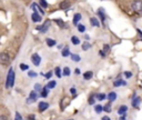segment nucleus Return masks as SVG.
Here are the masks:
<instances>
[{
  "label": "nucleus",
  "mask_w": 142,
  "mask_h": 120,
  "mask_svg": "<svg viewBox=\"0 0 142 120\" xmlns=\"http://www.w3.org/2000/svg\"><path fill=\"white\" fill-rule=\"evenodd\" d=\"M35 89H36V91H39V90H41V86H40L39 84H37V85L35 86Z\"/></svg>",
  "instance_id": "e433bc0d"
},
{
  "label": "nucleus",
  "mask_w": 142,
  "mask_h": 120,
  "mask_svg": "<svg viewBox=\"0 0 142 120\" xmlns=\"http://www.w3.org/2000/svg\"><path fill=\"white\" fill-rule=\"evenodd\" d=\"M127 110H128V108L125 107V106H121V107L119 108V111H118V113H119L120 116H123L124 112L127 111Z\"/></svg>",
  "instance_id": "f8f14e48"
},
{
  "label": "nucleus",
  "mask_w": 142,
  "mask_h": 120,
  "mask_svg": "<svg viewBox=\"0 0 142 120\" xmlns=\"http://www.w3.org/2000/svg\"><path fill=\"white\" fill-rule=\"evenodd\" d=\"M56 85H57V84H56V81L52 80V81H49V82H48V85H47L46 87H47L48 89H52V88H54V87H56Z\"/></svg>",
  "instance_id": "dca6fc26"
},
{
  "label": "nucleus",
  "mask_w": 142,
  "mask_h": 120,
  "mask_svg": "<svg viewBox=\"0 0 142 120\" xmlns=\"http://www.w3.org/2000/svg\"><path fill=\"white\" fill-rule=\"evenodd\" d=\"M75 73H77V75H79V73H80V70H79V69H75Z\"/></svg>",
  "instance_id": "c03bdc74"
},
{
  "label": "nucleus",
  "mask_w": 142,
  "mask_h": 120,
  "mask_svg": "<svg viewBox=\"0 0 142 120\" xmlns=\"http://www.w3.org/2000/svg\"><path fill=\"white\" fill-rule=\"evenodd\" d=\"M90 21H91V24H92V26H96V27H99L100 26V22H99V20L97 19V18H91L90 19Z\"/></svg>",
  "instance_id": "ddd939ff"
},
{
  "label": "nucleus",
  "mask_w": 142,
  "mask_h": 120,
  "mask_svg": "<svg viewBox=\"0 0 142 120\" xmlns=\"http://www.w3.org/2000/svg\"><path fill=\"white\" fill-rule=\"evenodd\" d=\"M46 42H47V45H48L49 47H53V46L56 45V41H54V40H52V39H49V38L46 40Z\"/></svg>",
  "instance_id": "f3484780"
},
{
  "label": "nucleus",
  "mask_w": 142,
  "mask_h": 120,
  "mask_svg": "<svg viewBox=\"0 0 142 120\" xmlns=\"http://www.w3.org/2000/svg\"><path fill=\"white\" fill-rule=\"evenodd\" d=\"M41 97H43V98L48 97V88H45L41 90Z\"/></svg>",
  "instance_id": "aec40b11"
},
{
  "label": "nucleus",
  "mask_w": 142,
  "mask_h": 120,
  "mask_svg": "<svg viewBox=\"0 0 142 120\" xmlns=\"http://www.w3.org/2000/svg\"><path fill=\"white\" fill-rule=\"evenodd\" d=\"M121 85H127V82L123 81V80H118V81H114V87H118V86H121Z\"/></svg>",
  "instance_id": "6ab92c4d"
},
{
  "label": "nucleus",
  "mask_w": 142,
  "mask_h": 120,
  "mask_svg": "<svg viewBox=\"0 0 142 120\" xmlns=\"http://www.w3.org/2000/svg\"><path fill=\"white\" fill-rule=\"evenodd\" d=\"M71 59H72L73 61H75V62H78V61L81 60V58H80V56H78V54H71Z\"/></svg>",
  "instance_id": "a211bd4d"
},
{
  "label": "nucleus",
  "mask_w": 142,
  "mask_h": 120,
  "mask_svg": "<svg viewBox=\"0 0 142 120\" xmlns=\"http://www.w3.org/2000/svg\"><path fill=\"white\" fill-rule=\"evenodd\" d=\"M90 48V43L89 42H84L83 45H82V49L83 50H87V49H89Z\"/></svg>",
  "instance_id": "7c9ffc66"
},
{
  "label": "nucleus",
  "mask_w": 142,
  "mask_h": 120,
  "mask_svg": "<svg viewBox=\"0 0 142 120\" xmlns=\"http://www.w3.org/2000/svg\"><path fill=\"white\" fill-rule=\"evenodd\" d=\"M69 7H70V1H68V0H64V1H62L60 3L61 9H68Z\"/></svg>",
  "instance_id": "423d86ee"
},
{
  "label": "nucleus",
  "mask_w": 142,
  "mask_h": 120,
  "mask_svg": "<svg viewBox=\"0 0 142 120\" xmlns=\"http://www.w3.org/2000/svg\"><path fill=\"white\" fill-rule=\"evenodd\" d=\"M0 120H8V117L2 114V116H0Z\"/></svg>",
  "instance_id": "ea45409f"
},
{
  "label": "nucleus",
  "mask_w": 142,
  "mask_h": 120,
  "mask_svg": "<svg viewBox=\"0 0 142 120\" xmlns=\"http://www.w3.org/2000/svg\"><path fill=\"white\" fill-rule=\"evenodd\" d=\"M54 21L57 22V24H59V26H60V27H62V26H63V21H61V20H58V19H56Z\"/></svg>",
  "instance_id": "4c0bfd02"
},
{
  "label": "nucleus",
  "mask_w": 142,
  "mask_h": 120,
  "mask_svg": "<svg viewBox=\"0 0 142 120\" xmlns=\"http://www.w3.org/2000/svg\"><path fill=\"white\" fill-rule=\"evenodd\" d=\"M40 6L42 7V8H47V7H48V3H47V1H46V0H40Z\"/></svg>",
  "instance_id": "b1692460"
},
{
  "label": "nucleus",
  "mask_w": 142,
  "mask_h": 120,
  "mask_svg": "<svg viewBox=\"0 0 142 120\" xmlns=\"http://www.w3.org/2000/svg\"><path fill=\"white\" fill-rule=\"evenodd\" d=\"M70 120H72V119H70Z\"/></svg>",
  "instance_id": "09e8293b"
},
{
  "label": "nucleus",
  "mask_w": 142,
  "mask_h": 120,
  "mask_svg": "<svg viewBox=\"0 0 142 120\" xmlns=\"http://www.w3.org/2000/svg\"><path fill=\"white\" fill-rule=\"evenodd\" d=\"M102 120H110V119H109V117H103Z\"/></svg>",
  "instance_id": "a18cd8bd"
},
{
  "label": "nucleus",
  "mask_w": 142,
  "mask_h": 120,
  "mask_svg": "<svg viewBox=\"0 0 142 120\" xmlns=\"http://www.w3.org/2000/svg\"><path fill=\"white\" fill-rule=\"evenodd\" d=\"M31 18H32V20H34L35 22H39V21H41V16L40 15H38L37 12H35V13H32V16H31Z\"/></svg>",
  "instance_id": "0eeeda50"
},
{
  "label": "nucleus",
  "mask_w": 142,
  "mask_h": 120,
  "mask_svg": "<svg viewBox=\"0 0 142 120\" xmlns=\"http://www.w3.org/2000/svg\"><path fill=\"white\" fill-rule=\"evenodd\" d=\"M28 120H35V116L32 114V116H29L28 117Z\"/></svg>",
  "instance_id": "79ce46f5"
},
{
  "label": "nucleus",
  "mask_w": 142,
  "mask_h": 120,
  "mask_svg": "<svg viewBox=\"0 0 142 120\" xmlns=\"http://www.w3.org/2000/svg\"><path fill=\"white\" fill-rule=\"evenodd\" d=\"M49 25H50V21H47V22H46V24H45L43 26H42V27H38V29H39V30H41L42 32H46V30H47V29H48V27H49Z\"/></svg>",
  "instance_id": "1a4fd4ad"
},
{
  "label": "nucleus",
  "mask_w": 142,
  "mask_h": 120,
  "mask_svg": "<svg viewBox=\"0 0 142 120\" xmlns=\"http://www.w3.org/2000/svg\"><path fill=\"white\" fill-rule=\"evenodd\" d=\"M80 19H81V15H80V13H77V15H74V18H73V25H77Z\"/></svg>",
  "instance_id": "4468645a"
},
{
  "label": "nucleus",
  "mask_w": 142,
  "mask_h": 120,
  "mask_svg": "<svg viewBox=\"0 0 142 120\" xmlns=\"http://www.w3.org/2000/svg\"><path fill=\"white\" fill-rule=\"evenodd\" d=\"M120 120H125V118H124V117H121V118H120Z\"/></svg>",
  "instance_id": "de8ad7c7"
},
{
  "label": "nucleus",
  "mask_w": 142,
  "mask_h": 120,
  "mask_svg": "<svg viewBox=\"0 0 142 120\" xmlns=\"http://www.w3.org/2000/svg\"><path fill=\"white\" fill-rule=\"evenodd\" d=\"M51 76H52V72L50 71V72H48V73H46V76H45V77L47 78V79H49V78H50Z\"/></svg>",
  "instance_id": "58836bf2"
},
{
  "label": "nucleus",
  "mask_w": 142,
  "mask_h": 120,
  "mask_svg": "<svg viewBox=\"0 0 142 120\" xmlns=\"http://www.w3.org/2000/svg\"><path fill=\"white\" fill-rule=\"evenodd\" d=\"M131 8L133 9L135 12L141 13L142 12V1L141 0H135V1L131 3Z\"/></svg>",
  "instance_id": "7ed1b4c3"
},
{
  "label": "nucleus",
  "mask_w": 142,
  "mask_h": 120,
  "mask_svg": "<svg viewBox=\"0 0 142 120\" xmlns=\"http://www.w3.org/2000/svg\"><path fill=\"white\" fill-rule=\"evenodd\" d=\"M15 120H22V118H21V116H20V113H19V112L16 113V119Z\"/></svg>",
  "instance_id": "c9c22d12"
},
{
  "label": "nucleus",
  "mask_w": 142,
  "mask_h": 120,
  "mask_svg": "<svg viewBox=\"0 0 142 120\" xmlns=\"http://www.w3.org/2000/svg\"><path fill=\"white\" fill-rule=\"evenodd\" d=\"M13 85H15V70H13V68H10L6 80V88H11V87H13Z\"/></svg>",
  "instance_id": "f257e3e1"
},
{
  "label": "nucleus",
  "mask_w": 142,
  "mask_h": 120,
  "mask_svg": "<svg viewBox=\"0 0 142 120\" xmlns=\"http://www.w3.org/2000/svg\"><path fill=\"white\" fill-rule=\"evenodd\" d=\"M20 69H21V70H28V69H29V67H28L27 64H25V63H21V64H20Z\"/></svg>",
  "instance_id": "2f4dec72"
},
{
  "label": "nucleus",
  "mask_w": 142,
  "mask_h": 120,
  "mask_svg": "<svg viewBox=\"0 0 142 120\" xmlns=\"http://www.w3.org/2000/svg\"><path fill=\"white\" fill-rule=\"evenodd\" d=\"M31 61H32V63H34L35 66H39L40 62H41V58H40V56L38 53H34L32 54V57H31Z\"/></svg>",
  "instance_id": "20e7f679"
},
{
  "label": "nucleus",
  "mask_w": 142,
  "mask_h": 120,
  "mask_svg": "<svg viewBox=\"0 0 142 120\" xmlns=\"http://www.w3.org/2000/svg\"><path fill=\"white\" fill-rule=\"evenodd\" d=\"M139 103H140V98H139V97H135V98L132 100V106H134V107H138Z\"/></svg>",
  "instance_id": "2eb2a0df"
},
{
  "label": "nucleus",
  "mask_w": 142,
  "mask_h": 120,
  "mask_svg": "<svg viewBox=\"0 0 142 120\" xmlns=\"http://www.w3.org/2000/svg\"><path fill=\"white\" fill-rule=\"evenodd\" d=\"M97 98H98L99 100H105V99H106V95H105V94H99V95L97 96Z\"/></svg>",
  "instance_id": "cd10ccee"
},
{
  "label": "nucleus",
  "mask_w": 142,
  "mask_h": 120,
  "mask_svg": "<svg viewBox=\"0 0 142 120\" xmlns=\"http://www.w3.org/2000/svg\"><path fill=\"white\" fill-rule=\"evenodd\" d=\"M37 92L36 91H31L30 92V96H29V100L28 101H36L37 100Z\"/></svg>",
  "instance_id": "6e6552de"
},
{
  "label": "nucleus",
  "mask_w": 142,
  "mask_h": 120,
  "mask_svg": "<svg viewBox=\"0 0 142 120\" xmlns=\"http://www.w3.org/2000/svg\"><path fill=\"white\" fill-rule=\"evenodd\" d=\"M92 76H93L92 71H87V72H84V73H83V78H84V79H86V80L91 79Z\"/></svg>",
  "instance_id": "9d476101"
},
{
  "label": "nucleus",
  "mask_w": 142,
  "mask_h": 120,
  "mask_svg": "<svg viewBox=\"0 0 142 120\" xmlns=\"http://www.w3.org/2000/svg\"><path fill=\"white\" fill-rule=\"evenodd\" d=\"M69 54H70L69 49H68V48H64V49L62 50V56H63V57H68Z\"/></svg>",
  "instance_id": "4be33fe9"
},
{
  "label": "nucleus",
  "mask_w": 142,
  "mask_h": 120,
  "mask_svg": "<svg viewBox=\"0 0 142 120\" xmlns=\"http://www.w3.org/2000/svg\"><path fill=\"white\" fill-rule=\"evenodd\" d=\"M89 103H90V105H93V103H94V96H91V97H90Z\"/></svg>",
  "instance_id": "72a5a7b5"
},
{
  "label": "nucleus",
  "mask_w": 142,
  "mask_h": 120,
  "mask_svg": "<svg viewBox=\"0 0 142 120\" xmlns=\"http://www.w3.org/2000/svg\"><path fill=\"white\" fill-rule=\"evenodd\" d=\"M63 75H64V76H69V75H70V69H69L68 67H65V68L63 69Z\"/></svg>",
  "instance_id": "bb28decb"
},
{
  "label": "nucleus",
  "mask_w": 142,
  "mask_h": 120,
  "mask_svg": "<svg viewBox=\"0 0 142 120\" xmlns=\"http://www.w3.org/2000/svg\"><path fill=\"white\" fill-rule=\"evenodd\" d=\"M108 99H109V101L116 100L117 99V94H116V92H110V94L108 95Z\"/></svg>",
  "instance_id": "9b49d317"
},
{
  "label": "nucleus",
  "mask_w": 142,
  "mask_h": 120,
  "mask_svg": "<svg viewBox=\"0 0 142 120\" xmlns=\"http://www.w3.org/2000/svg\"><path fill=\"white\" fill-rule=\"evenodd\" d=\"M54 72H56V75H57V77H58V78L61 77V70H60V68L57 67V68H56V70H54Z\"/></svg>",
  "instance_id": "393cba45"
},
{
  "label": "nucleus",
  "mask_w": 142,
  "mask_h": 120,
  "mask_svg": "<svg viewBox=\"0 0 142 120\" xmlns=\"http://www.w3.org/2000/svg\"><path fill=\"white\" fill-rule=\"evenodd\" d=\"M71 41H72L73 45H79L80 43V40L77 38V37H72V38H71Z\"/></svg>",
  "instance_id": "412c9836"
},
{
  "label": "nucleus",
  "mask_w": 142,
  "mask_h": 120,
  "mask_svg": "<svg viewBox=\"0 0 142 120\" xmlns=\"http://www.w3.org/2000/svg\"><path fill=\"white\" fill-rule=\"evenodd\" d=\"M78 30H79L80 32H84V30H86V27H84L83 25H79V26H78Z\"/></svg>",
  "instance_id": "c756f323"
},
{
  "label": "nucleus",
  "mask_w": 142,
  "mask_h": 120,
  "mask_svg": "<svg viewBox=\"0 0 142 120\" xmlns=\"http://www.w3.org/2000/svg\"><path fill=\"white\" fill-rule=\"evenodd\" d=\"M103 109H105L107 112H110V111H111V105H110V103H107V105H106V107L103 108Z\"/></svg>",
  "instance_id": "c85d7f7f"
},
{
  "label": "nucleus",
  "mask_w": 142,
  "mask_h": 120,
  "mask_svg": "<svg viewBox=\"0 0 142 120\" xmlns=\"http://www.w3.org/2000/svg\"><path fill=\"white\" fill-rule=\"evenodd\" d=\"M109 50H110V47H109L108 45H105V46H103V51H105L106 53L109 51Z\"/></svg>",
  "instance_id": "473e14b6"
},
{
  "label": "nucleus",
  "mask_w": 142,
  "mask_h": 120,
  "mask_svg": "<svg viewBox=\"0 0 142 120\" xmlns=\"http://www.w3.org/2000/svg\"><path fill=\"white\" fill-rule=\"evenodd\" d=\"M98 15H99V16H100V17H101V19H102V21H105V18H106V17H105V13H103V10H102V9H100V10H99V11H98Z\"/></svg>",
  "instance_id": "5701e85b"
},
{
  "label": "nucleus",
  "mask_w": 142,
  "mask_h": 120,
  "mask_svg": "<svg viewBox=\"0 0 142 120\" xmlns=\"http://www.w3.org/2000/svg\"><path fill=\"white\" fill-rule=\"evenodd\" d=\"M28 75H29V77H36L37 73L34 72V71H29V72H28Z\"/></svg>",
  "instance_id": "f704fd0d"
},
{
  "label": "nucleus",
  "mask_w": 142,
  "mask_h": 120,
  "mask_svg": "<svg viewBox=\"0 0 142 120\" xmlns=\"http://www.w3.org/2000/svg\"><path fill=\"white\" fill-rule=\"evenodd\" d=\"M70 91H71V92H72V94H74V92H75V89H73V88H72V89H71Z\"/></svg>",
  "instance_id": "49530a36"
},
{
  "label": "nucleus",
  "mask_w": 142,
  "mask_h": 120,
  "mask_svg": "<svg viewBox=\"0 0 142 120\" xmlns=\"http://www.w3.org/2000/svg\"><path fill=\"white\" fill-rule=\"evenodd\" d=\"M124 75H125V77L130 78V77H131V72H124Z\"/></svg>",
  "instance_id": "a19ab883"
},
{
  "label": "nucleus",
  "mask_w": 142,
  "mask_h": 120,
  "mask_svg": "<svg viewBox=\"0 0 142 120\" xmlns=\"http://www.w3.org/2000/svg\"><path fill=\"white\" fill-rule=\"evenodd\" d=\"M49 107V103L48 102H40L39 103V111H45Z\"/></svg>",
  "instance_id": "39448f33"
},
{
  "label": "nucleus",
  "mask_w": 142,
  "mask_h": 120,
  "mask_svg": "<svg viewBox=\"0 0 142 120\" xmlns=\"http://www.w3.org/2000/svg\"><path fill=\"white\" fill-rule=\"evenodd\" d=\"M102 109H103V108L101 107V106H100V105H98V106H96V108H94V110H96V111H97L98 113H100V112L102 111Z\"/></svg>",
  "instance_id": "a878e982"
},
{
  "label": "nucleus",
  "mask_w": 142,
  "mask_h": 120,
  "mask_svg": "<svg viewBox=\"0 0 142 120\" xmlns=\"http://www.w3.org/2000/svg\"><path fill=\"white\" fill-rule=\"evenodd\" d=\"M138 32H139V35H140V37H141V38H142V31H141L140 29H138Z\"/></svg>",
  "instance_id": "37998d69"
},
{
  "label": "nucleus",
  "mask_w": 142,
  "mask_h": 120,
  "mask_svg": "<svg viewBox=\"0 0 142 120\" xmlns=\"http://www.w3.org/2000/svg\"><path fill=\"white\" fill-rule=\"evenodd\" d=\"M9 63H10V56L7 52H1L0 53V64L8 66Z\"/></svg>",
  "instance_id": "f03ea898"
}]
</instances>
